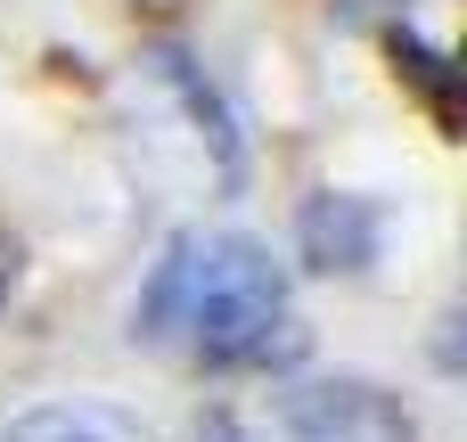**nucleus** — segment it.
<instances>
[{
  "instance_id": "obj_1",
  "label": "nucleus",
  "mask_w": 467,
  "mask_h": 442,
  "mask_svg": "<svg viewBox=\"0 0 467 442\" xmlns=\"http://www.w3.org/2000/svg\"><path fill=\"white\" fill-rule=\"evenodd\" d=\"M131 344H181L197 369H287L304 328L287 312V271L246 230H181L164 238L140 303Z\"/></svg>"
},
{
  "instance_id": "obj_2",
  "label": "nucleus",
  "mask_w": 467,
  "mask_h": 442,
  "mask_svg": "<svg viewBox=\"0 0 467 442\" xmlns=\"http://www.w3.org/2000/svg\"><path fill=\"white\" fill-rule=\"evenodd\" d=\"M287 442H419V418L378 377H312L287 394Z\"/></svg>"
},
{
  "instance_id": "obj_3",
  "label": "nucleus",
  "mask_w": 467,
  "mask_h": 442,
  "mask_svg": "<svg viewBox=\"0 0 467 442\" xmlns=\"http://www.w3.org/2000/svg\"><path fill=\"white\" fill-rule=\"evenodd\" d=\"M148 74H156V90H172V98H181V115H189V131H197V148H205L213 180L238 197V189H246V131H238V107L205 82V66H197L181 41H156V49H148Z\"/></svg>"
},
{
  "instance_id": "obj_4",
  "label": "nucleus",
  "mask_w": 467,
  "mask_h": 442,
  "mask_svg": "<svg viewBox=\"0 0 467 442\" xmlns=\"http://www.w3.org/2000/svg\"><path fill=\"white\" fill-rule=\"evenodd\" d=\"M296 254H304V271H320V279L369 271V262L386 254V205H378V197H353V189L304 197V213H296Z\"/></svg>"
},
{
  "instance_id": "obj_5",
  "label": "nucleus",
  "mask_w": 467,
  "mask_h": 442,
  "mask_svg": "<svg viewBox=\"0 0 467 442\" xmlns=\"http://www.w3.org/2000/svg\"><path fill=\"white\" fill-rule=\"evenodd\" d=\"M386 57H394V74L427 98V115L443 123V139H460L467 115H460V66H451V49H435L419 25H394V33H386Z\"/></svg>"
},
{
  "instance_id": "obj_6",
  "label": "nucleus",
  "mask_w": 467,
  "mask_h": 442,
  "mask_svg": "<svg viewBox=\"0 0 467 442\" xmlns=\"http://www.w3.org/2000/svg\"><path fill=\"white\" fill-rule=\"evenodd\" d=\"M0 442H140V418H123L115 402H41Z\"/></svg>"
},
{
  "instance_id": "obj_7",
  "label": "nucleus",
  "mask_w": 467,
  "mask_h": 442,
  "mask_svg": "<svg viewBox=\"0 0 467 442\" xmlns=\"http://www.w3.org/2000/svg\"><path fill=\"white\" fill-rule=\"evenodd\" d=\"M435 361L460 369V312H443V336H435Z\"/></svg>"
},
{
  "instance_id": "obj_8",
  "label": "nucleus",
  "mask_w": 467,
  "mask_h": 442,
  "mask_svg": "<svg viewBox=\"0 0 467 442\" xmlns=\"http://www.w3.org/2000/svg\"><path fill=\"white\" fill-rule=\"evenodd\" d=\"M197 442H246V435H238L230 418H205V427H197Z\"/></svg>"
},
{
  "instance_id": "obj_9",
  "label": "nucleus",
  "mask_w": 467,
  "mask_h": 442,
  "mask_svg": "<svg viewBox=\"0 0 467 442\" xmlns=\"http://www.w3.org/2000/svg\"><path fill=\"white\" fill-rule=\"evenodd\" d=\"M0 295H8V254H0Z\"/></svg>"
}]
</instances>
